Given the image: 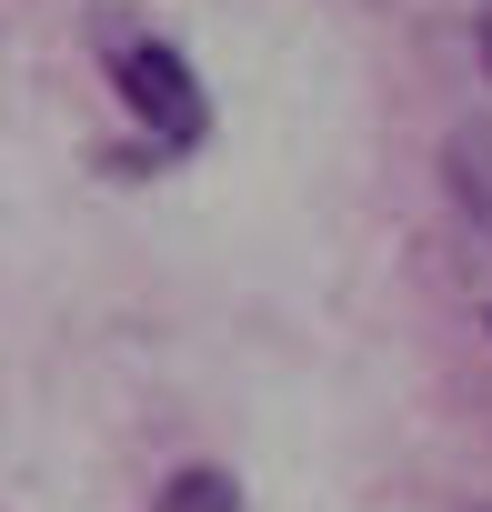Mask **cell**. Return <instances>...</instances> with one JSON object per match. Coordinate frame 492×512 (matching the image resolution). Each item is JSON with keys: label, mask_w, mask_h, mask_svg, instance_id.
I'll return each instance as SVG.
<instances>
[{"label": "cell", "mask_w": 492, "mask_h": 512, "mask_svg": "<svg viewBox=\"0 0 492 512\" xmlns=\"http://www.w3.org/2000/svg\"><path fill=\"white\" fill-rule=\"evenodd\" d=\"M91 51H101V71H111L121 111L151 131V151H161V161H171V151H191V141L211 131V91H201V71H191L151 21L101 11V21H91Z\"/></svg>", "instance_id": "obj_1"}, {"label": "cell", "mask_w": 492, "mask_h": 512, "mask_svg": "<svg viewBox=\"0 0 492 512\" xmlns=\"http://www.w3.org/2000/svg\"><path fill=\"white\" fill-rule=\"evenodd\" d=\"M442 171H452V201L492 231V121H462L452 151H442Z\"/></svg>", "instance_id": "obj_2"}, {"label": "cell", "mask_w": 492, "mask_h": 512, "mask_svg": "<svg viewBox=\"0 0 492 512\" xmlns=\"http://www.w3.org/2000/svg\"><path fill=\"white\" fill-rule=\"evenodd\" d=\"M161 512H241V482H231V472H211V462H191V472H171V482H161Z\"/></svg>", "instance_id": "obj_3"}, {"label": "cell", "mask_w": 492, "mask_h": 512, "mask_svg": "<svg viewBox=\"0 0 492 512\" xmlns=\"http://www.w3.org/2000/svg\"><path fill=\"white\" fill-rule=\"evenodd\" d=\"M482 61H492V21H482Z\"/></svg>", "instance_id": "obj_4"}, {"label": "cell", "mask_w": 492, "mask_h": 512, "mask_svg": "<svg viewBox=\"0 0 492 512\" xmlns=\"http://www.w3.org/2000/svg\"><path fill=\"white\" fill-rule=\"evenodd\" d=\"M482 512H492V502H482Z\"/></svg>", "instance_id": "obj_5"}]
</instances>
